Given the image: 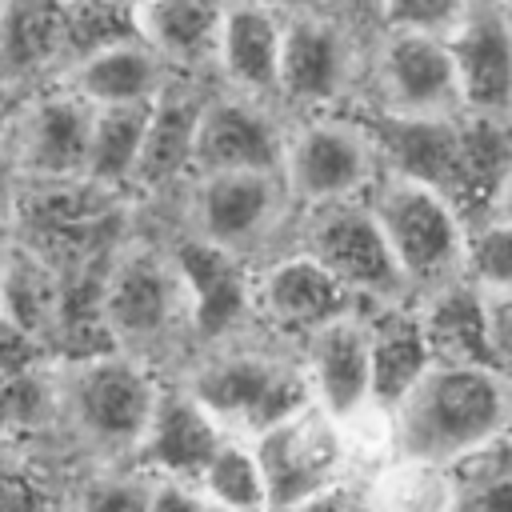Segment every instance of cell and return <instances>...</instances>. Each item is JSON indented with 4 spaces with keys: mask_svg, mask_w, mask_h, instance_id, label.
<instances>
[{
    "mask_svg": "<svg viewBox=\"0 0 512 512\" xmlns=\"http://www.w3.org/2000/svg\"><path fill=\"white\" fill-rule=\"evenodd\" d=\"M148 512H212V504L200 496V488H196V484L164 476V480H156V484H152Z\"/></svg>",
    "mask_w": 512,
    "mask_h": 512,
    "instance_id": "cell-37",
    "label": "cell"
},
{
    "mask_svg": "<svg viewBox=\"0 0 512 512\" xmlns=\"http://www.w3.org/2000/svg\"><path fill=\"white\" fill-rule=\"evenodd\" d=\"M468 0H380V20L388 28H416V32H448Z\"/></svg>",
    "mask_w": 512,
    "mask_h": 512,
    "instance_id": "cell-33",
    "label": "cell"
},
{
    "mask_svg": "<svg viewBox=\"0 0 512 512\" xmlns=\"http://www.w3.org/2000/svg\"><path fill=\"white\" fill-rule=\"evenodd\" d=\"M200 96H192L188 88H160L152 108H148V124H144V144H140V160L132 180L156 188L168 184L172 176H180L184 168H192V144H196V124H200Z\"/></svg>",
    "mask_w": 512,
    "mask_h": 512,
    "instance_id": "cell-25",
    "label": "cell"
},
{
    "mask_svg": "<svg viewBox=\"0 0 512 512\" xmlns=\"http://www.w3.org/2000/svg\"><path fill=\"white\" fill-rule=\"evenodd\" d=\"M304 376L312 388V404H320L336 420L372 404V396H368V328L356 312L340 316L308 336Z\"/></svg>",
    "mask_w": 512,
    "mask_h": 512,
    "instance_id": "cell-15",
    "label": "cell"
},
{
    "mask_svg": "<svg viewBox=\"0 0 512 512\" xmlns=\"http://www.w3.org/2000/svg\"><path fill=\"white\" fill-rule=\"evenodd\" d=\"M340 4L356 16H380V0H340Z\"/></svg>",
    "mask_w": 512,
    "mask_h": 512,
    "instance_id": "cell-43",
    "label": "cell"
},
{
    "mask_svg": "<svg viewBox=\"0 0 512 512\" xmlns=\"http://www.w3.org/2000/svg\"><path fill=\"white\" fill-rule=\"evenodd\" d=\"M124 40H140L132 0H64V56L84 60Z\"/></svg>",
    "mask_w": 512,
    "mask_h": 512,
    "instance_id": "cell-30",
    "label": "cell"
},
{
    "mask_svg": "<svg viewBox=\"0 0 512 512\" xmlns=\"http://www.w3.org/2000/svg\"><path fill=\"white\" fill-rule=\"evenodd\" d=\"M276 212L272 172H216L200 184V236L236 252L256 240Z\"/></svg>",
    "mask_w": 512,
    "mask_h": 512,
    "instance_id": "cell-19",
    "label": "cell"
},
{
    "mask_svg": "<svg viewBox=\"0 0 512 512\" xmlns=\"http://www.w3.org/2000/svg\"><path fill=\"white\" fill-rule=\"evenodd\" d=\"M420 328L432 364L452 368H496L488 340V304L476 284L464 276L436 288V296L420 308Z\"/></svg>",
    "mask_w": 512,
    "mask_h": 512,
    "instance_id": "cell-18",
    "label": "cell"
},
{
    "mask_svg": "<svg viewBox=\"0 0 512 512\" xmlns=\"http://www.w3.org/2000/svg\"><path fill=\"white\" fill-rule=\"evenodd\" d=\"M64 56V0H0V72H36Z\"/></svg>",
    "mask_w": 512,
    "mask_h": 512,
    "instance_id": "cell-26",
    "label": "cell"
},
{
    "mask_svg": "<svg viewBox=\"0 0 512 512\" xmlns=\"http://www.w3.org/2000/svg\"><path fill=\"white\" fill-rule=\"evenodd\" d=\"M156 404V388L132 360L96 356L76 376V408L88 432L108 444H136Z\"/></svg>",
    "mask_w": 512,
    "mask_h": 512,
    "instance_id": "cell-13",
    "label": "cell"
},
{
    "mask_svg": "<svg viewBox=\"0 0 512 512\" xmlns=\"http://www.w3.org/2000/svg\"><path fill=\"white\" fill-rule=\"evenodd\" d=\"M304 256H312L324 272H332L352 296H400L404 276L368 212V204L348 200H324L312 204V216L304 224Z\"/></svg>",
    "mask_w": 512,
    "mask_h": 512,
    "instance_id": "cell-6",
    "label": "cell"
},
{
    "mask_svg": "<svg viewBox=\"0 0 512 512\" xmlns=\"http://www.w3.org/2000/svg\"><path fill=\"white\" fill-rule=\"evenodd\" d=\"M0 308L8 312L12 328L32 336L56 316V288L48 276V264L36 256H8L4 284H0Z\"/></svg>",
    "mask_w": 512,
    "mask_h": 512,
    "instance_id": "cell-31",
    "label": "cell"
},
{
    "mask_svg": "<svg viewBox=\"0 0 512 512\" xmlns=\"http://www.w3.org/2000/svg\"><path fill=\"white\" fill-rule=\"evenodd\" d=\"M196 488L212 504V512H268V496H264L252 444L236 436L224 440L220 452L204 464V472L196 476Z\"/></svg>",
    "mask_w": 512,
    "mask_h": 512,
    "instance_id": "cell-28",
    "label": "cell"
},
{
    "mask_svg": "<svg viewBox=\"0 0 512 512\" xmlns=\"http://www.w3.org/2000/svg\"><path fill=\"white\" fill-rule=\"evenodd\" d=\"M4 264H8V252H4V244H0V284H4Z\"/></svg>",
    "mask_w": 512,
    "mask_h": 512,
    "instance_id": "cell-44",
    "label": "cell"
},
{
    "mask_svg": "<svg viewBox=\"0 0 512 512\" xmlns=\"http://www.w3.org/2000/svg\"><path fill=\"white\" fill-rule=\"evenodd\" d=\"M16 212V180H12V168H8V160L0 156V228H4V220Z\"/></svg>",
    "mask_w": 512,
    "mask_h": 512,
    "instance_id": "cell-40",
    "label": "cell"
},
{
    "mask_svg": "<svg viewBox=\"0 0 512 512\" xmlns=\"http://www.w3.org/2000/svg\"><path fill=\"white\" fill-rule=\"evenodd\" d=\"M228 0H132L140 40L172 64H200L216 56Z\"/></svg>",
    "mask_w": 512,
    "mask_h": 512,
    "instance_id": "cell-23",
    "label": "cell"
},
{
    "mask_svg": "<svg viewBox=\"0 0 512 512\" xmlns=\"http://www.w3.org/2000/svg\"><path fill=\"white\" fill-rule=\"evenodd\" d=\"M280 168L296 196H304L308 204H324L364 192L376 180V152L360 128L316 120L300 128L292 144H284Z\"/></svg>",
    "mask_w": 512,
    "mask_h": 512,
    "instance_id": "cell-9",
    "label": "cell"
},
{
    "mask_svg": "<svg viewBox=\"0 0 512 512\" xmlns=\"http://www.w3.org/2000/svg\"><path fill=\"white\" fill-rule=\"evenodd\" d=\"M148 496H152V484L112 480V484H100L88 492L84 512H148Z\"/></svg>",
    "mask_w": 512,
    "mask_h": 512,
    "instance_id": "cell-35",
    "label": "cell"
},
{
    "mask_svg": "<svg viewBox=\"0 0 512 512\" xmlns=\"http://www.w3.org/2000/svg\"><path fill=\"white\" fill-rule=\"evenodd\" d=\"M164 88V60L144 40H124L100 48L72 68V88L92 108L100 104H144Z\"/></svg>",
    "mask_w": 512,
    "mask_h": 512,
    "instance_id": "cell-24",
    "label": "cell"
},
{
    "mask_svg": "<svg viewBox=\"0 0 512 512\" xmlns=\"http://www.w3.org/2000/svg\"><path fill=\"white\" fill-rule=\"evenodd\" d=\"M368 328V396L376 408L392 412L408 388L432 368L420 312L408 308H384L376 320H364Z\"/></svg>",
    "mask_w": 512,
    "mask_h": 512,
    "instance_id": "cell-20",
    "label": "cell"
},
{
    "mask_svg": "<svg viewBox=\"0 0 512 512\" xmlns=\"http://www.w3.org/2000/svg\"><path fill=\"white\" fill-rule=\"evenodd\" d=\"M508 404L512 392L500 368L432 364L388 412L396 456L436 468L480 456L508 432Z\"/></svg>",
    "mask_w": 512,
    "mask_h": 512,
    "instance_id": "cell-2",
    "label": "cell"
},
{
    "mask_svg": "<svg viewBox=\"0 0 512 512\" xmlns=\"http://www.w3.org/2000/svg\"><path fill=\"white\" fill-rule=\"evenodd\" d=\"M360 132L368 136L372 152L388 160V172L440 192L460 216H468L472 200L492 204V192L512 160L508 128L480 116L460 124L456 116L380 112Z\"/></svg>",
    "mask_w": 512,
    "mask_h": 512,
    "instance_id": "cell-1",
    "label": "cell"
},
{
    "mask_svg": "<svg viewBox=\"0 0 512 512\" xmlns=\"http://www.w3.org/2000/svg\"><path fill=\"white\" fill-rule=\"evenodd\" d=\"M256 4H264V8H272V12H288V16H308V12H320L328 0H256Z\"/></svg>",
    "mask_w": 512,
    "mask_h": 512,
    "instance_id": "cell-41",
    "label": "cell"
},
{
    "mask_svg": "<svg viewBox=\"0 0 512 512\" xmlns=\"http://www.w3.org/2000/svg\"><path fill=\"white\" fill-rule=\"evenodd\" d=\"M252 456L264 480L268 512L316 500L336 488V476L348 460L344 436L336 416H328L320 404H304L252 436Z\"/></svg>",
    "mask_w": 512,
    "mask_h": 512,
    "instance_id": "cell-5",
    "label": "cell"
},
{
    "mask_svg": "<svg viewBox=\"0 0 512 512\" xmlns=\"http://www.w3.org/2000/svg\"><path fill=\"white\" fill-rule=\"evenodd\" d=\"M40 488L20 468H0V512H40Z\"/></svg>",
    "mask_w": 512,
    "mask_h": 512,
    "instance_id": "cell-38",
    "label": "cell"
},
{
    "mask_svg": "<svg viewBox=\"0 0 512 512\" xmlns=\"http://www.w3.org/2000/svg\"><path fill=\"white\" fill-rule=\"evenodd\" d=\"M452 512H512V464L456 488Z\"/></svg>",
    "mask_w": 512,
    "mask_h": 512,
    "instance_id": "cell-34",
    "label": "cell"
},
{
    "mask_svg": "<svg viewBox=\"0 0 512 512\" xmlns=\"http://www.w3.org/2000/svg\"><path fill=\"white\" fill-rule=\"evenodd\" d=\"M280 36L284 16L256 4V0H232L220 20L216 60L228 72L232 84L244 92H272L280 72Z\"/></svg>",
    "mask_w": 512,
    "mask_h": 512,
    "instance_id": "cell-21",
    "label": "cell"
},
{
    "mask_svg": "<svg viewBox=\"0 0 512 512\" xmlns=\"http://www.w3.org/2000/svg\"><path fill=\"white\" fill-rule=\"evenodd\" d=\"M488 216H496V220L512 224V160H508V168H504V176H500V184H496V192H492Z\"/></svg>",
    "mask_w": 512,
    "mask_h": 512,
    "instance_id": "cell-39",
    "label": "cell"
},
{
    "mask_svg": "<svg viewBox=\"0 0 512 512\" xmlns=\"http://www.w3.org/2000/svg\"><path fill=\"white\" fill-rule=\"evenodd\" d=\"M368 212L404 276V288H444L460 280L468 228L440 192L384 172L372 184Z\"/></svg>",
    "mask_w": 512,
    "mask_h": 512,
    "instance_id": "cell-3",
    "label": "cell"
},
{
    "mask_svg": "<svg viewBox=\"0 0 512 512\" xmlns=\"http://www.w3.org/2000/svg\"><path fill=\"white\" fill-rule=\"evenodd\" d=\"M0 156H4V112H0Z\"/></svg>",
    "mask_w": 512,
    "mask_h": 512,
    "instance_id": "cell-45",
    "label": "cell"
},
{
    "mask_svg": "<svg viewBox=\"0 0 512 512\" xmlns=\"http://www.w3.org/2000/svg\"><path fill=\"white\" fill-rule=\"evenodd\" d=\"M144 104H100L92 108V128H88V160H84V180L100 188H116L132 180L140 144H144V124H148Z\"/></svg>",
    "mask_w": 512,
    "mask_h": 512,
    "instance_id": "cell-27",
    "label": "cell"
},
{
    "mask_svg": "<svg viewBox=\"0 0 512 512\" xmlns=\"http://www.w3.org/2000/svg\"><path fill=\"white\" fill-rule=\"evenodd\" d=\"M284 140L268 112L252 108L248 100H212L200 112L192 168L204 176L216 172H280Z\"/></svg>",
    "mask_w": 512,
    "mask_h": 512,
    "instance_id": "cell-10",
    "label": "cell"
},
{
    "mask_svg": "<svg viewBox=\"0 0 512 512\" xmlns=\"http://www.w3.org/2000/svg\"><path fill=\"white\" fill-rule=\"evenodd\" d=\"M280 512H348V508L340 504L336 492H324L316 500H304V504H292V508H280Z\"/></svg>",
    "mask_w": 512,
    "mask_h": 512,
    "instance_id": "cell-42",
    "label": "cell"
},
{
    "mask_svg": "<svg viewBox=\"0 0 512 512\" xmlns=\"http://www.w3.org/2000/svg\"><path fill=\"white\" fill-rule=\"evenodd\" d=\"M488 304V340L500 372H512V292H484Z\"/></svg>",
    "mask_w": 512,
    "mask_h": 512,
    "instance_id": "cell-36",
    "label": "cell"
},
{
    "mask_svg": "<svg viewBox=\"0 0 512 512\" xmlns=\"http://www.w3.org/2000/svg\"><path fill=\"white\" fill-rule=\"evenodd\" d=\"M192 396L208 408V416L228 436L252 440L276 420H284L288 412L304 408L312 400V388L304 368L288 360L260 356V352H232L196 376Z\"/></svg>",
    "mask_w": 512,
    "mask_h": 512,
    "instance_id": "cell-4",
    "label": "cell"
},
{
    "mask_svg": "<svg viewBox=\"0 0 512 512\" xmlns=\"http://www.w3.org/2000/svg\"><path fill=\"white\" fill-rule=\"evenodd\" d=\"M176 276L188 296L192 320L204 336L232 328L248 308V276L236 256L204 236L184 240L176 248Z\"/></svg>",
    "mask_w": 512,
    "mask_h": 512,
    "instance_id": "cell-17",
    "label": "cell"
},
{
    "mask_svg": "<svg viewBox=\"0 0 512 512\" xmlns=\"http://www.w3.org/2000/svg\"><path fill=\"white\" fill-rule=\"evenodd\" d=\"M376 512H452L456 484L448 468L420 460H388L376 484Z\"/></svg>",
    "mask_w": 512,
    "mask_h": 512,
    "instance_id": "cell-29",
    "label": "cell"
},
{
    "mask_svg": "<svg viewBox=\"0 0 512 512\" xmlns=\"http://www.w3.org/2000/svg\"><path fill=\"white\" fill-rule=\"evenodd\" d=\"M260 308L276 328L312 336L316 328H324L340 316H352L356 296L332 272H324L312 256L300 252V256L280 260L260 280Z\"/></svg>",
    "mask_w": 512,
    "mask_h": 512,
    "instance_id": "cell-16",
    "label": "cell"
},
{
    "mask_svg": "<svg viewBox=\"0 0 512 512\" xmlns=\"http://www.w3.org/2000/svg\"><path fill=\"white\" fill-rule=\"evenodd\" d=\"M92 104L76 92H60L36 104L24 136V168L36 180H80L88 160Z\"/></svg>",
    "mask_w": 512,
    "mask_h": 512,
    "instance_id": "cell-22",
    "label": "cell"
},
{
    "mask_svg": "<svg viewBox=\"0 0 512 512\" xmlns=\"http://www.w3.org/2000/svg\"><path fill=\"white\" fill-rule=\"evenodd\" d=\"M380 96L396 116H456L460 92L452 56L440 32L388 28L380 44Z\"/></svg>",
    "mask_w": 512,
    "mask_h": 512,
    "instance_id": "cell-8",
    "label": "cell"
},
{
    "mask_svg": "<svg viewBox=\"0 0 512 512\" xmlns=\"http://www.w3.org/2000/svg\"><path fill=\"white\" fill-rule=\"evenodd\" d=\"M224 440L232 436L208 416V408L192 392H156L152 416L136 444L144 464H152L160 476L196 484V476L220 452Z\"/></svg>",
    "mask_w": 512,
    "mask_h": 512,
    "instance_id": "cell-12",
    "label": "cell"
},
{
    "mask_svg": "<svg viewBox=\"0 0 512 512\" xmlns=\"http://www.w3.org/2000/svg\"><path fill=\"white\" fill-rule=\"evenodd\" d=\"M500 8L508 12V20H512V0H500Z\"/></svg>",
    "mask_w": 512,
    "mask_h": 512,
    "instance_id": "cell-46",
    "label": "cell"
},
{
    "mask_svg": "<svg viewBox=\"0 0 512 512\" xmlns=\"http://www.w3.org/2000/svg\"><path fill=\"white\" fill-rule=\"evenodd\" d=\"M460 108L480 120L508 124L512 116V20L500 0H468L444 32Z\"/></svg>",
    "mask_w": 512,
    "mask_h": 512,
    "instance_id": "cell-7",
    "label": "cell"
},
{
    "mask_svg": "<svg viewBox=\"0 0 512 512\" xmlns=\"http://www.w3.org/2000/svg\"><path fill=\"white\" fill-rule=\"evenodd\" d=\"M180 296L176 268L152 252H128L100 288V316L120 340H156L172 324Z\"/></svg>",
    "mask_w": 512,
    "mask_h": 512,
    "instance_id": "cell-11",
    "label": "cell"
},
{
    "mask_svg": "<svg viewBox=\"0 0 512 512\" xmlns=\"http://www.w3.org/2000/svg\"><path fill=\"white\" fill-rule=\"evenodd\" d=\"M348 84V40L320 12L288 16L280 36L276 88L300 104H328Z\"/></svg>",
    "mask_w": 512,
    "mask_h": 512,
    "instance_id": "cell-14",
    "label": "cell"
},
{
    "mask_svg": "<svg viewBox=\"0 0 512 512\" xmlns=\"http://www.w3.org/2000/svg\"><path fill=\"white\" fill-rule=\"evenodd\" d=\"M508 428H512V404H508Z\"/></svg>",
    "mask_w": 512,
    "mask_h": 512,
    "instance_id": "cell-47",
    "label": "cell"
},
{
    "mask_svg": "<svg viewBox=\"0 0 512 512\" xmlns=\"http://www.w3.org/2000/svg\"><path fill=\"white\" fill-rule=\"evenodd\" d=\"M460 276L480 292H512V224L488 216L464 236Z\"/></svg>",
    "mask_w": 512,
    "mask_h": 512,
    "instance_id": "cell-32",
    "label": "cell"
}]
</instances>
